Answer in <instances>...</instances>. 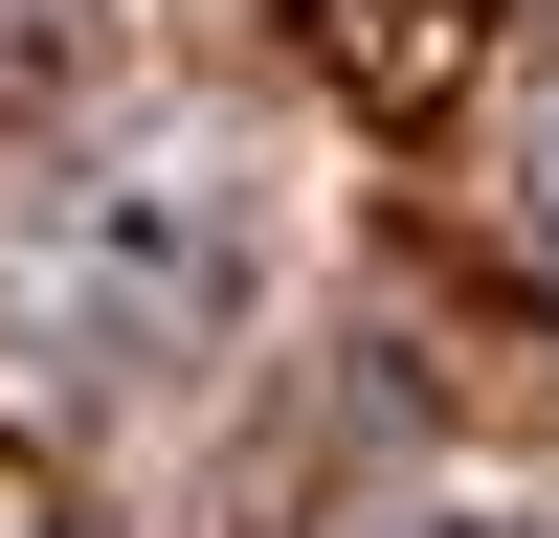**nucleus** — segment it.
<instances>
[{"label": "nucleus", "mask_w": 559, "mask_h": 538, "mask_svg": "<svg viewBox=\"0 0 559 538\" xmlns=\"http://www.w3.org/2000/svg\"><path fill=\"white\" fill-rule=\"evenodd\" d=\"M224 314H247V202H224V157H68L0 202V337H23V382L112 404L157 382V359H202Z\"/></svg>", "instance_id": "1"}, {"label": "nucleus", "mask_w": 559, "mask_h": 538, "mask_svg": "<svg viewBox=\"0 0 559 538\" xmlns=\"http://www.w3.org/2000/svg\"><path fill=\"white\" fill-rule=\"evenodd\" d=\"M515 224H537V269H559V134H537V202H515Z\"/></svg>", "instance_id": "2"}, {"label": "nucleus", "mask_w": 559, "mask_h": 538, "mask_svg": "<svg viewBox=\"0 0 559 538\" xmlns=\"http://www.w3.org/2000/svg\"><path fill=\"white\" fill-rule=\"evenodd\" d=\"M403 538H515V516H403Z\"/></svg>", "instance_id": "3"}]
</instances>
